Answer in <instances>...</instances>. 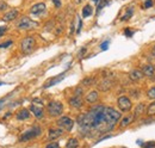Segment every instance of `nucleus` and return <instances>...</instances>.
Instances as JSON below:
<instances>
[{
    "instance_id": "obj_1",
    "label": "nucleus",
    "mask_w": 155,
    "mask_h": 148,
    "mask_svg": "<svg viewBox=\"0 0 155 148\" xmlns=\"http://www.w3.org/2000/svg\"><path fill=\"white\" fill-rule=\"evenodd\" d=\"M122 118L121 111L106 106V105H94L88 111L80 114L77 117L79 133L82 136H97L104 135L118 124Z\"/></svg>"
},
{
    "instance_id": "obj_2",
    "label": "nucleus",
    "mask_w": 155,
    "mask_h": 148,
    "mask_svg": "<svg viewBox=\"0 0 155 148\" xmlns=\"http://www.w3.org/2000/svg\"><path fill=\"white\" fill-rule=\"evenodd\" d=\"M42 134V128L39 126H34L29 129H26L20 136H19V142H28V141H31V140H35L37 139L38 136H41Z\"/></svg>"
},
{
    "instance_id": "obj_3",
    "label": "nucleus",
    "mask_w": 155,
    "mask_h": 148,
    "mask_svg": "<svg viewBox=\"0 0 155 148\" xmlns=\"http://www.w3.org/2000/svg\"><path fill=\"white\" fill-rule=\"evenodd\" d=\"M47 112L50 117H60L63 112V104L59 100H51L47 104Z\"/></svg>"
},
{
    "instance_id": "obj_4",
    "label": "nucleus",
    "mask_w": 155,
    "mask_h": 148,
    "mask_svg": "<svg viewBox=\"0 0 155 148\" xmlns=\"http://www.w3.org/2000/svg\"><path fill=\"white\" fill-rule=\"evenodd\" d=\"M36 47V39L32 36H26L20 42V50L24 54H31Z\"/></svg>"
},
{
    "instance_id": "obj_5",
    "label": "nucleus",
    "mask_w": 155,
    "mask_h": 148,
    "mask_svg": "<svg viewBox=\"0 0 155 148\" xmlns=\"http://www.w3.org/2000/svg\"><path fill=\"white\" fill-rule=\"evenodd\" d=\"M117 106H118L121 112L129 114L133 110V102H131V99L128 96L123 94V96H119L117 98Z\"/></svg>"
},
{
    "instance_id": "obj_6",
    "label": "nucleus",
    "mask_w": 155,
    "mask_h": 148,
    "mask_svg": "<svg viewBox=\"0 0 155 148\" xmlns=\"http://www.w3.org/2000/svg\"><path fill=\"white\" fill-rule=\"evenodd\" d=\"M56 124L59 128L66 130V132H72L74 127V120L71 118L69 116H60L59 120L56 121Z\"/></svg>"
},
{
    "instance_id": "obj_7",
    "label": "nucleus",
    "mask_w": 155,
    "mask_h": 148,
    "mask_svg": "<svg viewBox=\"0 0 155 148\" xmlns=\"http://www.w3.org/2000/svg\"><path fill=\"white\" fill-rule=\"evenodd\" d=\"M16 25H17V28L20 29V30H31V29H34V28L37 26V23L34 22L32 19H30L29 17L24 16V17H22V18L17 22Z\"/></svg>"
},
{
    "instance_id": "obj_8",
    "label": "nucleus",
    "mask_w": 155,
    "mask_h": 148,
    "mask_svg": "<svg viewBox=\"0 0 155 148\" xmlns=\"http://www.w3.org/2000/svg\"><path fill=\"white\" fill-rule=\"evenodd\" d=\"M113 84H115V81H113V79H112V77L110 75H107V77H105L100 83H99V85H98V89H99V91H103V92H106V91H109L112 86H113Z\"/></svg>"
},
{
    "instance_id": "obj_9",
    "label": "nucleus",
    "mask_w": 155,
    "mask_h": 148,
    "mask_svg": "<svg viewBox=\"0 0 155 148\" xmlns=\"http://www.w3.org/2000/svg\"><path fill=\"white\" fill-rule=\"evenodd\" d=\"M47 11V5L44 2H37L30 8V13L34 16H42Z\"/></svg>"
},
{
    "instance_id": "obj_10",
    "label": "nucleus",
    "mask_w": 155,
    "mask_h": 148,
    "mask_svg": "<svg viewBox=\"0 0 155 148\" xmlns=\"http://www.w3.org/2000/svg\"><path fill=\"white\" fill-rule=\"evenodd\" d=\"M134 121H135L134 115H133V114H128V115L123 116V117L119 120V122H118V128H119V129H124V128L129 127Z\"/></svg>"
},
{
    "instance_id": "obj_11",
    "label": "nucleus",
    "mask_w": 155,
    "mask_h": 148,
    "mask_svg": "<svg viewBox=\"0 0 155 148\" xmlns=\"http://www.w3.org/2000/svg\"><path fill=\"white\" fill-rule=\"evenodd\" d=\"M63 133H65V130L61 129V128H49V130H48V140L54 141V140L59 139L60 136H62Z\"/></svg>"
},
{
    "instance_id": "obj_12",
    "label": "nucleus",
    "mask_w": 155,
    "mask_h": 148,
    "mask_svg": "<svg viewBox=\"0 0 155 148\" xmlns=\"http://www.w3.org/2000/svg\"><path fill=\"white\" fill-rule=\"evenodd\" d=\"M65 78H66V72H63V73H61V74H59V75H56V77H54V78L49 79V80H48V83H45L43 87H44V89H49V87H51V86H54V85L59 84L60 81H62Z\"/></svg>"
},
{
    "instance_id": "obj_13",
    "label": "nucleus",
    "mask_w": 155,
    "mask_h": 148,
    "mask_svg": "<svg viewBox=\"0 0 155 148\" xmlns=\"http://www.w3.org/2000/svg\"><path fill=\"white\" fill-rule=\"evenodd\" d=\"M98 100H99V92H98L97 90L89 91V92L86 94V97H85V102H86L87 104H95Z\"/></svg>"
},
{
    "instance_id": "obj_14",
    "label": "nucleus",
    "mask_w": 155,
    "mask_h": 148,
    "mask_svg": "<svg viewBox=\"0 0 155 148\" xmlns=\"http://www.w3.org/2000/svg\"><path fill=\"white\" fill-rule=\"evenodd\" d=\"M30 111L34 114V116H35L37 120H42V118L44 117V110H43V106H41V105L31 104Z\"/></svg>"
},
{
    "instance_id": "obj_15",
    "label": "nucleus",
    "mask_w": 155,
    "mask_h": 148,
    "mask_svg": "<svg viewBox=\"0 0 155 148\" xmlns=\"http://www.w3.org/2000/svg\"><path fill=\"white\" fill-rule=\"evenodd\" d=\"M143 78H145V75H143V73H142L141 69H133V71L129 72V79L133 83H139Z\"/></svg>"
},
{
    "instance_id": "obj_16",
    "label": "nucleus",
    "mask_w": 155,
    "mask_h": 148,
    "mask_svg": "<svg viewBox=\"0 0 155 148\" xmlns=\"http://www.w3.org/2000/svg\"><path fill=\"white\" fill-rule=\"evenodd\" d=\"M68 104L74 108V109H81L82 105H83V100H82V97H78V96H73L68 99Z\"/></svg>"
},
{
    "instance_id": "obj_17",
    "label": "nucleus",
    "mask_w": 155,
    "mask_h": 148,
    "mask_svg": "<svg viewBox=\"0 0 155 148\" xmlns=\"http://www.w3.org/2000/svg\"><path fill=\"white\" fill-rule=\"evenodd\" d=\"M146 104L145 103H139L136 106H135V109H134V112H133V115H134V118L135 120H137V118H140L142 115H145L146 114Z\"/></svg>"
},
{
    "instance_id": "obj_18",
    "label": "nucleus",
    "mask_w": 155,
    "mask_h": 148,
    "mask_svg": "<svg viewBox=\"0 0 155 148\" xmlns=\"http://www.w3.org/2000/svg\"><path fill=\"white\" fill-rule=\"evenodd\" d=\"M141 71H142L143 75H145V77H147V78H153V77L155 75L154 66H153V65H151V63H146V65H143V66L141 67Z\"/></svg>"
},
{
    "instance_id": "obj_19",
    "label": "nucleus",
    "mask_w": 155,
    "mask_h": 148,
    "mask_svg": "<svg viewBox=\"0 0 155 148\" xmlns=\"http://www.w3.org/2000/svg\"><path fill=\"white\" fill-rule=\"evenodd\" d=\"M30 118V110L28 109H20L17 114H16V120L17 121H25Z\"/></svg>"
},
{
    "instance_id": "obj_20",
    "label": "nucleus",
    "mask_w": 155,
    "mask_h": 148,
    "mask_svg": "<svg viewBox=\"0 0 155 148\" xmlns=\"http://www.w3.org/2000/svg\"><path fill=\"white\" fill-rule=\"evenodd\" d=\"M18 14H19V11H18V10H11V11H8L7 13L4 14L2 20H5V22H11V20L16 19V18L18 17Z\"/></svg>"
},
{
    "instance_id": "obj_21",
    "label": "nucleus",
    "mask_w": 155,
    "mask_h": 148,
    "mask_svg": "<svg viewBox=\"0 0 155 148\" xmlns=\"http://www.w3.org/2000/svg\"><path fill=\"white\" fill-rule=\"evenodd\" d=\"M146 115H147V117H154L155 116V100L152 102L149 105H147V108H146Z\"/></svg>"
},
{
    "instance_id": "obj_22",
    "label": "nucleus",
    "mask_w": 155,
    "mask_h": 148,
    "mask_svg": "<svg viewBox=\"0 0 155 148\" xmlns=\"http://www.w3.org/2000/svg\"><path fill=\"white\" fill-rule=\"evenodd\" d=\"M81 13H82V17H83V18L89 17V16L93 13V8H92V6H91V5H85V6L82 7Z\"/></svg>"
},
{
    "instance_id": "obj_23",
    "label": "nucleus",
    "mask_w": 155,
    "mask_h": 148,
    "mask_svg": "<svg viewBox=\"0 0 155 148\" xmlns=\"http://www.w3.org/2000/svg\"><path fill=\"white\" fill-rule=\"evenodd\" d=\"M79 147V140L77 138H71L67 144H66V148H78Z\"/></svg>"
},
{
    "instance_id": "obj_24",
    "label": "nucleus",
    "mask_w": 155,
    "mask_h": 148,
    "mask_svg": "<svg viewBox=\"0 0 155 148\" xmlns=\"http://www.w3.org/2000/svg\"><path fill=\"white\" fill-rule=\"evenodd\" d=\"M133 13H134V7H129V8L127 10V12H125V14L121 17V20H123V22H125V20H128V19H130V18L133 17Z\"/></svg>"
},
{
    "instance_id": "obj_25",
    "label": "nucleus",
    "mask_w": 155,
    "mask_h": 148,
    "mask_svg": "<svg viewBox=\"0 0 155 148\" xmlns=\"http://www.w3.org/2000/svg\"><path fill=\"white\" fill-rule=\"evenodd\" d=\"M146 94H147V98H148V99H152V100H154V99H155V86L149 87V89L147 90Z\"/></svg>"
},
{
    "instance_id": "obj_26",
    "label": "nucleus",
    "mask_w": 155,
    "mask_h": 148,
    "mask_svg": "<svg viewBox=\"0 0 155 148\" xmlns=\"http://www.w3.org/2000/svg\"><path fill=\"white\" fill-rule=\"evenodd\" d=\"M81 84H82L83 86H91V85H93V84H94V78H93V77L85 78V79L81 81Z\"/></svg>"
},
{
    "instance_id": "obj_27",
    "label": "nucleus",
    "mask_w": 155,
    "mask_h": 148,
    "mask_svg": "<svg viewBox=\"0 0 155 148\" xmlns=\"http://www.w3.org/2000/svg\"><path fill=\"white\" fill-rule=\"evenodd\" d=\"M142 148H155V141H147L141 145Z\"/></svg>"
},
{
    "instance_id": "obj_28",
    "label": "nucleus",
    "mask_w": 155,
    "mask_h": 148,
    "mask_svg": "<svg viewBox=\"0 0 155 148\" xmlns=\"http://www.w3.org/2000/svg\"><path fill=\"white\" fill-rule=\"evenodd\" d=\"M106 4H109V0H100V1L98 2V8H97V12L99 13V11H100L104 6H106Z\"/></svg>"
},
{
    "instance_id": "obj_29",
    "label": "nucleus",
    "mask_w": 155,
    "mask_h": 148,
    "mask_svg": "<svg viewBox=\"0 0 155 148\" xmlns=\"http://www.w3.org/2000/svg\"><path fill=\"white\" fill-rule=\"evenodd\" d=\"M44 148H60V145H59L57 142H55V141H51V142H49L48 145H45Z\"/></svg>"
},
{
    "instance_id": "obj_30",
    "label": "nucleus",
    "mask_w": 155,
    "mask_h": 148,
    "mask_svg": "<svg viewBox=\"0 0 155 148\" xmlns=\"http://www.w3.org/2000/svg\"><path fill=\"white\" fill-rule=\"evenodd\" d=\"M12 43H13V41H12V39H8V41H6L5 43L0 44V48H8V47L12 45Z\"/></svg>"
},
{
    "instance_id": "obj_31",
    "label": "nucleus",
    "mask_w": 155,
    "mask_h": 148,
    "mask_svg": "<svg viewBox=\"0 0 155 148\" xmlns=\"http://www.w3.org/2000/svg\"><path fill=\"white\" fill-rule=\"evenodd\" d=\"M109 43H110L109 41H104V42L100 44V49H101V50H107V49H109Z\"/></svg>"
},
{
    "instance_id": "obj_32",
    "label": "nucleus",
    "mask_w": 155,
    "mask_h": 148,
    "mask_svg": "<svg viewBox=\"0 0 155 148\" xmlns=\"http://www.w3.org/2000/svg\"><path fill=\"white\" fill-rule=\"evenodd\" d=\"M82 94H83V91H82V89H81V87H77V89H75V92H74V96H78V97H82Z\"/></svg>"
},
{
    "instance_id": "obj_33",
    "label": "nucleus",
    "mask_w": 155,
    "mask_h": 148,
    "mask_svg": "<svg viewBox=\"0 0 155 148\" xmlns=\"http://www.w3.org/2000/svg\"><path fill=\"white\" fill-rule=\"evenodd\" d=\"M81 28H82V20H81V18L79 17V18H78V29H77V33H80V31H81Z\"/></svg>"
},
{
    "instance_id": "obj_34",
    "label": "nucleus",
    "mask_w": 155,
    "mask_h": 148,
    "mask_svg": "<svg viewBox=\"0 0 155 148\" xmlns=\"http://www.w3.org/2000/svg\"><path fill=\"white\" fill-rule=\"evenodd\" d=\"M153 0H146L145 1V8H149V7H153Z\"/></svg>"
},
{
    "instance_id": "obj_35",
    "label": "nucleus",
    "mask_w": 155,
    "mask_h": 148,
    "mask_svg": "<svg viewBox=\"0 0 155 148\" xmlns=\"http://www.w3.org/2000/svg\"><path fill=\"white\" fill-rule=\"evenodd\" d=\"M7 31V26H5V25H1L0 26V37H2L4 35H5V32Z\"/></svg>"
},
{
    "instance_id": "obj_36",
    "label": "nucleus",
    "mask_w": 155,
    "mask_h": 148,
    "mask_svg": "<svg viewBox=\"0 0 155 148\" xmlns=\"http://www.w3.org/2000/svg\"><path fill=\"white\" fill-rule=\"evenodd\" d=\"M124 33H125V36H128V37H131V36L134 35V31H131L130 29H125V30H124Z\"/></svg>"
},
{
    "instance_id": "obj_37",
    "label": "nucleus",
    "mask_w": 155,
    "mask_h": 148,
    "mask_svg": "<svg viewBox=\"0 0 155 148\" xmlns=\"http://www.w3.org/2000/svg\"><path fill=\"white\" fill-rule=\"evenodd\" d=\"M7 8V4L5 1H0V11H5Z\"/></svg>"
},
{
    "instance_id": "obj_38",
    "label": "nucleus",
    "mask_w": 155,
    "mask_h": 148,
    "mask_svg": "<svg viewBox=\"0 0 155 148\" xmlns=\"http://www.w3.org/2000/svg\"><path fill=\"white\" fill-rule=\"evenodd\" d=\"M51 1L54 2V5H55V7H56V8H60V7H61V5H62V4H61V0H51Z\"/></svg>"
},
{
    "instance_id": "obj_39",
    "label": "nucleus",
    "mask_w": 155,
    "mask_h": 148,
    "mask_svg": "<svg viewBox=\"0 0 155 148\" xmlns=\"http://www.w3.org/2000/svg\"><path fill=\"white\" fill-rule=\"evenodd\" d=\"M151 55L153 56V57H155V44L153 45V48H152V50H151Z\"/></svg>"
},
{
    "instance_id": "obj_40",
    "label": "nucleus",
    "mask_w": 155,
    "mask_h": 148,
    "mask_svg": "<svg viewBox=\"0 0 155 148\" xmlns=\"http://www.w3.org/2000/svg\"><path fill=\"white\" fill-rule=\"evenodd\" d=\"M85 0H74V2L77 4V5H80V4H82Z\"/></svg>"
},
{
    "instance_id": "obj_41",
    "label": "nucleus",
    "mask_w": 155,
    "mask_h": 148,
    "mask_svg": "<svg viewBox=\"0 0 155 148\" xmlns=\"http://www.w3.org/2000/svg\"><path fill=\"white\" fill-rule=\"evenodd\" d=\"M85 51H86V48H82V49H81V51H80V56H81L82 54H85Z\"/></svg>"
},
{
    "instance_id": "obj_42",
    "label": "nucleus",
    "mask_w": 155,
    "mask_h": 148,
    "mask_svg": "<svg viewBox=\"0 0 155 148\" xmlns=\"http://www.w3.org/2000/svg\"><path fill=\"white\" fill-rule=\"evenodd\" d=\"M93 1H94L95 4H97V2H99V0H93Z\"/></svg>"
},
{
    "instance_id": "obj_43",
    "label": "nucleus",
    "mask_w": 155,
    "mask_h": 148,
    "mask_svg": "<svg viewBox=\"0 0 155 148\" xmlns=\"http://www.w3.org/2000/svg\"><path fill=\"white\" fill-rule=\"evenodd\" d=\"M0 85H4V83H0Z\"/></svg>"
},
{
    "instance_id": "obj_44",
    "label": "nucleus",
    "mask_w": 155,
    "mask_h": 148,
    "mask_svg": "<svg viewBox=\"0 0 155 148\" xmlns=\"http://www.w3.org/2000/svg\"><path fill=\"white\" fill-rule=\"evenodd\" d=\"M153 66H154V69H155V65H153Z\"/></svg>"
},
{
    "instance_id": "obj_45",
    "label": "nucleus",
    "mask_w": 155,
    "mask_h": 148,
    "mask_svg": "<svg viewBox=\"0 0 155 148\" xmlns=\"http://www.w3.org/2000/svg\"><path fill=\"white\" fill-rule=\"evenodd\" d=\"M121 148H127V147H121Z\"/></svg>"
}]
</instances>
